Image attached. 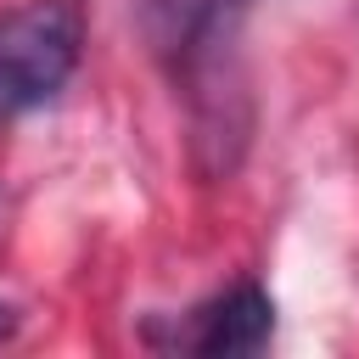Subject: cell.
I'll return each instance as SVG.
<instances>
[{
    "label": "cell",
    "mask_w": 359,
    "mask_h": 359,
    "mask_svg": "<svg viewBox=\"0 0 359 359\" xmlns=\"http://www.w3.org/2000/svg\"><path fill=\"white\" fill-rule=\"evenodd\" d=\"M140 11H146V34H151L157 56L174 67V79L191 84L196 112H213V123L202 135H219V129L236 135L241 123H230V107H224L236 90H219V73L236 45L247 0H140Z\"/></svg>",
    "instance_id": "6da1fadb"
},
{
    "label": "cell",
    "mask_w": 359,
    "mask_h": 359,
    "mask_svg": "<svg viewBox=\"0 0 359 359\" xmlns=\"http://www.w3.org/2000/svg\"><path fill=\"white\" fill-rule=\"evenodd\" d=\"M79 67V11L67 0H28L0 17V123L50 101Z\"/></svg>",
    "instance_id": "7a4b0ae2"
},
{
    "label": "cell",
    "mask_w": 359,
    "mask_h": 359,
    "mask_svg": "<svg viewBox=\"0 0 359 359\" xmlns=\"http://www.w3.org/2000/svg\"><path fill=\"white\" fill-rule=\"evenodd\" d=\"M269 331H275V303L247 280V286H230L224 297L196 309L185 348L213 353V359H236V353H258L269 342Z\"/></svg>",
    "instance_id": "3957f363"
},
{
    "label": "cell",
    "mask_w": 359,
    "mask_h": 359,
    "mask_svg": "<svg viewBox=\"0 0 359 359\" xmlns=\"http://www.w3.org/2000/svg\"><path fill=\"white\" fill-rule=\"evenodd\" d=\"M11 331H17V314H11V309H6V303H0V342H6V337H11Z\"/></svg>",
    "instance_id": "277c9868"
}]
</instances>
